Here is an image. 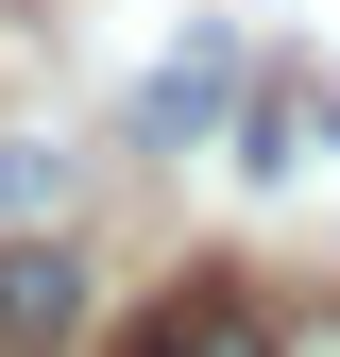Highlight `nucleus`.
<instances>
[{
	"instance_id": "1",
	"label": "nucleus",
	"mask_w": 340,
	"mask_h": 357,
	"mask_svg": "<svg viewBox=\"0 0 340 357\" xmlns=\"http://www.w3.org/2000/svg\"><path fill=\"white\" fill-rule=\"evenodd\" d=\"M255 324H272V306H255L222 255H187V273H170V289H153L137 324L102 340V357H255Z\"/></svg>"
},
{
	"instance_id": "2",
	"label": "nucleus",
	"mask_w": 340,
	"mask_h": 357,
	"mask_svg": "<svg viewBox=\"0 0 340 357\" xmlns=\"http://www.w3.org/2000/svg\"><path fill=\"white\" fill-rule=\"evenodd\" d=\"M85 324V255L68 238H0V357H68Z\"/></svg>"
},
{
	"instance_id": "3",
	"label": "nucleus",
	"mask_w": 340,
	"mask_h": 357,
	"mask_svg": "<svg viewBox=\"0 0 340 357\" xmlns=\"http://www.w3.org/2000/svg\"><path fill=\"white\" fill-rule=\"evenodd\" d=\"M222 85H238V34H222V17H204V34H187V52H170V68H153V102H137V137H187V119H222Z\"/></svg>"
},
{
	"instance_id": "4",
	"label": "nucleus",
	"mask_w": 340,
	"mask_h": 357,
	"mask_svg": "<svg viewBox=\"0 0 340 357\" xmlns=\"http://www.w3.org/2000/svg\"><path fill=\"white\" fill-rule=\"evenodd\" d=\"M255 357H340V289H289L272 324H255Z\"/></svg>"
},
{
	"instance_id": "5",
	"label": "nucleus",
	"mask_w": 340,
	"mask_h": 357,
	"mask_svg": "<svg viewBox=\"0 0 340 357\" xmlns=\"http://www.w3.org/2000/svg\"><path fill=\"white\" fill-rule=\"evenodd\" d=\"M52 188H68V153H52V137H0V204L34 221V204H52Z\"/></svg>"
}]
</instances>
